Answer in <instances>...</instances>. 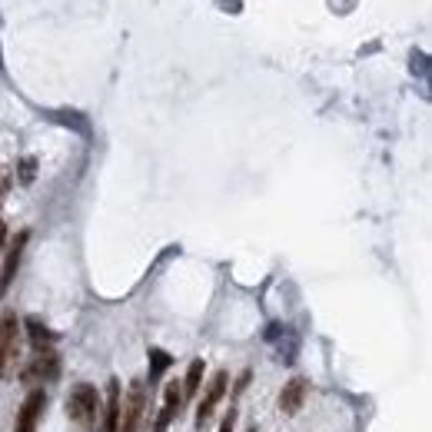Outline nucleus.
Here are the masks:
<instances>
[{
  "mask_svg": "<svg viewBox=\"0 0 432 432\" xmlns=\"http://www.w3.org/2000/svg\"><path fill=\"white\" fill-rule=\"evenodd\" d=\"M203 359H193L190 362V369H186V379H183V399H190V396H196L200 392V383H203Z\"/></svg>",
  "mask_w": 432,
  "mask_h": 432,
  "instance_id": "obj_11",
  "label": "nucleus"
},
{
  "mask_svg": "<svg viewBox=\"0 0 432 432\" xmlns=\"http://www.w3.org/2000/svg\"><path fill=\"white\" fill-rule=\"evenodd\" d=\"M170 353H163V349H150V379H160V376L170 369Z\"/></svg>",
  "mask_w": 432,
  "mask_h": 432,
  "instance_id": "obj_13",
  "label": "nucleus"
},
{
  "mask_svg": "<svg viewBox=\"0 0 432 432\" xmlns=\"http://www.w3.org/2000/svg\"><path fill=\"white\" fill-rule=\"evenodd\" d=\"M250 432H253V429H250Z\"/></svg>",
  "mask_w": 432,
  "mask_h": 432,
  "instance_id": "obj_16",
  "label": "nucleus"
},
{
  "mask_svg": "<svg viewBox=\"0 0 432 432\" xmlns=\"http://www.w3.org/2000/svg\"><path fill=\"white\" fill-rule=\"evenodd\" d=\"M24 246H27V233H17V239L7 246V259H3V269H0V296L7 293V286L14 280L17 266H20V256H24Z\"/></svg>",
  "mask_w": 432,
  "mask_h": 432,
  "instance_id": "obj_7",
  "label": "nucleus"
},
{
  "mask_svg": "<svg viewBox=\"0 0 432 432\" xmlns=\"http://www.w3.org/2000/svg\"><path fill=\"white\" fill-rule=\"evenodd\" d=\"M27 336H30V343L37 346V349H44V346L54 343V333H50L40 319H27Z\"/></svg>",
  "mask_w": 432,
  "mask_h": 432,
  "instance_id": "obj_12",
  "label": "nucleus"
},
{
  "mask_svg": "<svg viewBox=\"0 0 432 432\" xmlns=\"http://www.w3.org/2000/svg\"><path fill=\"white\" fill-rule=\"evenodd\" d=\"M117 422H120V383L110 379L106 383V409L104 419H100V432H117Z\"/></svg>",
  "mask_w": 432,
  "mask_h": 432,
  "instance_id": "obj_9",
  "label": "nucleus"
},
{
  "mask_svg": "<svg viewBox=\"0 0 432 432\" xmlns=\"http://www.w3.org/2000/svg\"><path fill=\"white\" fill-rule=\"evenodd\" d=\"M306 389H310L306 379H289V383H286L283 396H280V409H283V416H293L299 406H303V399H306Z\"/></svg>",
  "mask_w": 432,
  "mask_h": 432,
  "instance_id": "obj_10",
  "label": "nucleus"
},
{
  "mask_svg": "<svg viewBox=\"0 0 432 432\" xmlns=\"http://www.w3.org/2000/svg\"><path fill=\"white\" fill-rule=\"evenodd\" d=\"M44 406H47L44 389H33L27 399H24L20 413H17V426H14V432H33V429H37V422H40V416H44Z\"/></svg>",
  "mask_w": 432,
  "mask_h": 432,
  "instance_id": "obj_6",
  "label": "nucleus"
},
{
  "mask_svg": "<svg viewBox=\"0 0 432 432\" xmlns=\"http://www.w3.org/2000/svg\"><path fill=\"white\" fill-rule=\"evenodd\" d=\"M143 409H147V389H143V383L136 379V383H130L127 399H123V406H120L117 432H140V426H143Z\"/></svg>",
  "mask_w": 432,
  "mask_h": 432,
  "instance_id": "obj_2",
  "label": "nucleus"
},
{
  "mask_svg": "<svg viewBox=\"0 0 432 432\" xmlns=\"http://www.w3.org/2000/svg\"><path fill=\"white\" fill-rule=\"evenodd\" d=\"M179 403H183V386L179 383H170L163 392V409H160V416H157V426H153V432H166V426L173 422V416H177Z\"/></svg>",
  "mask_w": 432,
  "mask_h": 432,
  "instance_id": "obj_8",
  "label": "nucleus"
},
{
  "mask_svg": "<svg viewBox=\"0 0 432 432\" xmlns=\"http://www.w3.org/2000/svg\"><path fill=\"white\" fill-rule=\"evenodd\" d=\"M3 239H7V226L0 223V246H3Z\"/></svg>",
  "mask_w": 432,
  "mask_h": 432,
  "instance_id": "obj_15",
  "label": "nucleus"
},
{
  "mask_svg": "<svg viewBox=\"0 0 432 432\" xmlns=\"http://www.w3.org/2000/svg\"><path fill=\"white\" fill-rule=\"evenodd\" d=\"M57 373H60L57 356H54V353H37V356L27 362V369H24L20 379H24L27 386H33V389H44V383L57 379Z\"/></svg>",
  "mask_w": 432,
  "mask_h": 432,
  "instance_id": "obj_4",
  "label": "nucleus"
},
{
  "mask_svg": "<svg viewBox=\"0 0 432 432\" xmlns=\"http://www.w3.org/2000/svg\"><path fill=\"white\" fill-rule=\"evenodd\" d=\"M17 356H20V326L14 316H3L0 319V379L14 376Z\"/></svg>",
  "mask_w": 432,
  "mask_h": 432,
  "instance_id": "obj_3",
  "label": "nucleus"
},
{
  "mask_svg": "<svg viewBox=\"0 0 432 432\" xmlns=\"http://www.w3.org/2000/svg\"><path fill=\"white\" fill-rule=\"evenodd\" d=\"M67 413H70V419H74V426L80 432L97 429V419H100V399H97V389L87 386V383H80V386L70 392V399H67Z\"/></svg>",
  "mask_w": 432,
  "mask_h": 432,
  "instance_id": "obj_1",
  "label": "nucleus"
},
{
  "mask_svg": "<svg viewBox=\"0 0 432 432\" xmlns=\"http://www.w3.org/2000/svg\"><path fill=\"white\" fill-rule=\"evenodd\" d=\"M226 383H230V376L226 373H216L213 379H209V386L207 392H203V399H200V406H196V426L203 429L209 422V416H213V409H216V403L223 399V392H226Z\"/></svg>",
  "mask_w": 432,
  "mask_h": 432,
  "instance_id": "obj_5",
  "label": "nucleus"
},
{
  "mask_svg": "<svg viewBox=\"0 0 432 432\" xmlns=\"http://www.w3.org/2000/svg\"><path fill=\"white\" fill-rule=\"evenodd\" d=\"M233 426H237V413L230 409V413H226V419H223V426H220V432H233Z\"/></svg>",
  "mask_w": 432,
  "mask_h": 432,
  "instance_id": "obj_14",
  "label": "nucleus"
}]
</instances>
